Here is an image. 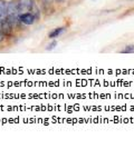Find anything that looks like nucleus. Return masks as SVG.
<instances>
[{
    "mask_svg": "<svg viewBox=\"0 0 134 149\" xmlns=\"http://www.w3.org/2000/svg\"><path fill=\"white\" fill-rule=\"evenodd\" d=\"M19 21L24 26H32L36 22V18L30 11L19 13Z\"/></svg>",
    "mask_w": 134,
    "mask_h": 149,
    "instance_id": "nucleus-2",
    "label": "nucleus"
},
{
    "mask_svg": "<svg viewBox=\"0 0 134 149\" xmlns=\"http://www.w3.org/2000/svg\"><path fill=\"white\" fill-rule=\"evenodd\" d=\"M57 46V41L56 40H53L51 44H48L47 45V47H46V50H53L55 47Z\"/></svg>",
    "mask_w": 134,
    "mask_h": 149,
    "instance_id": "nucleus-8",
    "label": "nucleus"
},
{
    "mask_svg": "<svg viewBox=\"0 0 134 149\" xmlns=\"http://www.w3.org/2000/svg\"><path fill=\"white\" fill-rule=\"evenodd\" d=\"M7 44H8V42H7L6 38H5V36L2 35V32H1V29H0V47H5Z\"/></svg>",
    "mask_w": 134,
    "mask_h": 149,
    "instance_id": "nucleus-7",
    "label": "nucleus"
},
{
    "mask_svg": "<svg viewBox=\"0 0 134 149\" xmlns=\"http://www.w3.org/2000/svg\"><path fill=\"white\" fill-rule=\"evenodd\" d=\"M0 29H1L2 35L6 38L7 42L11 41L13 38H16V36H17L15 28H13V25L9 22V20L7 18H4L0 20Z\"/></svg>",
    "mask_w": 134,
    "mask_h": 149,
    "instance_id": "nucleus-1",
    "label": "nucleus"
},
{
    "mask_svg": "<svg viewBox=\"0 0 134 149\" xmlns=\"http://www.w3.org/2000/svg\"><path fill=\"white\" fill-rule=\"evenodd\" d=\"M7 16V0H0V20Z\"/></svg>",
    "mask_w": 134,
    "mask_h": 149,
    "instance_id": "nucleus-5",
    "label": "nucleus"
},
{
    "mask_svg": "<svg viewBox=\"0 0 134 149\" xmlns=\"http://www.w3.org/2000/svg\"><path fill=\"white\" fill-rule=\"evenodd\" d=\"M35 2H36L35 0H17L18 8H19V13H22L30 11Z\"/></svg>",
    "mask_w": 134,
    "mask_h": 149,
    "instance_id": "nucleus-3",
    "label": "nucleus"
},
{
    "mask_svg": "<svg viewBox=\"0 0 134 149\" xmlns=\"http://www.w3.org/2000/svg\"><path fill=\"white\" fill-rule=\"evenodd\" d=\"M64 27H59V28H55V29H53V30L48 33V38L49 39H55V38H57L58 36H60L62 35V32L64 31Z\"/></svg>",
    "mask_w": 134,
    "mask_h": 149,
    "instance_id": "nucleus-4",
    "label": "nucleus"
},
{
    "mask_svg": "<svg viewBox=\"0 0 134 149\" xmlns=\"http://www.w3.org/2000/svg\"><path fill=\"white\" fill-rule=\"evenodd\" d=\"M121 52H123V54H130V52H134V46H133V45L126 46L124 49L122 50Z\"/></svg>",
    "mask_w": 134,
    "mask_h": 149,
    "instance_id": "nucleus-6",
    "label": "nucleus"
},
{
    "mask_svg": "<svg viewBox=\"0 0 134 149\" xmlns=\"http://www.w3.org/2000/svg\"><path fill=\"white\" fill-rule=\"evenodd\" d=\"M65 1H66V0H55V2H56V3H59V5H60V3H64Z\"/></svg>",
    "mask_w": 134,
    "mask_h": 149,
    "instance_id": "nucleus-10",
    "label": "nucleus"
},
{
    "mask_svg": "<svg viewBox=\"0 0 134 149\" xmlns=\"http://www.w3.org/2000/svg\"><path fill=\"white\" fill-rule=\"evenodd\" d=\"M40 1H44V2H47V3H51V5L55 3V0H40Z\"/></svg>",
    "mask_w": 134,
    "mask_h": 149,
    "instance_id": "nucleus-9",
    "label": "nucleus"
}]
</instances>
